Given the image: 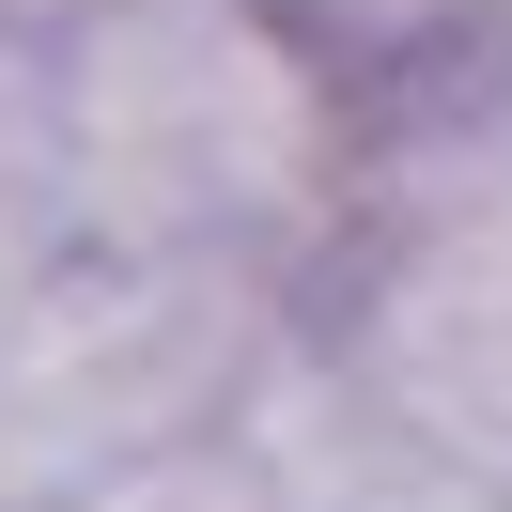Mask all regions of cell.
Masks as SVG:
<instances>
[{"label": "cell", "mask_w": 512, "mask_h": 512, "mask_svg": "<svg viewBox=\"0 0 512 512\" xmlns=\"http://www.w3.org/2000/svg\"><path fill=\"white\" fill-rule=\"evenodd\" d=\"M47 63L63 218L109 264H249L311 295L357 202V63L295 0H94Z\"/></svg>", "instance_id": "obj_1"}, {"label": "cell", "mask_w": 512, "mask_h": 512, "mask_svg": "<svg viewBox=\"0 0 512 512\" xmlns=\"http://www.w3.org/2000/svg\"><path fill=\"white\" fill-rule=\"evenodd\" d=\"M280 326H295V280L78 249L32 311L0 326V481L32 512H63L109 466H156L187 435H233V388H249V357Z\"/></svg>", "instance_id": "obj_2"}, {"label": "cell", "mask_w": 512, "mask_h": 512, "mask_svg": "<svg viewBox=\"0 0 512 512\" xmlns=\"http://www.w3.org/2000/svg\"><path fill=\"white\" fill-rule=\"evenodd\" d=\"M295 311L435 466H466L512 512V218L497 202H357Z\"/></svg>", "instance_id": "obj_3"}, {"label": "cell", "mask_w": 512, "mask_h": 512, "mask_svg": "<svg viewBox=\"0 0 512 512\" xmlns=\"http://www.w3.org/2000/svg\"><path fill=\"white\" fill-rule=\"evenodd\" d=\"M233 450H249L264 512H497L466 466H435V450H419L404 419L311 342V311L249 357V388H233Z\"/></svg>", "instance_id": "obj_4"}, {"label": "cell", "mask_w": 512, "mask_h": 512, "mask_svg": "<svg viewBox=\"0 0 512 512\" xmlns=\"http://www.w3.org/2000/svg\"><path fill=\"white\" fill-rule=\"evenodd\" d=\"M63 264H78V218H63V156H47V63L32 32H0V326Z\"/></svg>", "instance_id": "obj_5"}, {"label": "cell", "mask_w": 512, "mask_h": 512, "mask_svg": "<svg viewBox=\"0 0 512 512\" xmlns=\"http://www.w3.org/2000/svg\"><path fill=\"white\" fill-rule=\"evenodd\" d=\"M63 512H264V481H249V450H233V435H187V450H156V466L78 481Z\"/></svg>", "instance_id": "obj_6"}, {"label": "cell", "mask_w": 512, "mask_h": 512, "mask_svg": "<svg viewBox=\"0 0 512 512\" xmlns=\"http://www.w3.org/2000/svg\"><path fill=\"white\" fill-rule=\"evenodd\" d=\"M0 512H32V497H16V481H0Z\"/></svg>", "instance_id": "obj_7"}]
</instances>
